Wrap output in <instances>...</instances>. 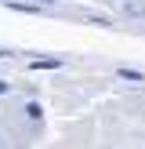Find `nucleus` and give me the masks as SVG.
Listing matches in <instances>:
<instances>
[{
  "instance_id": "6",
  "label": "nucleus",
  "mask_w": 145,
  "mask_h": 149,
  "mask_svg": "<svg viewBox=\"0 0 145 149\" xmlns=\"http://www.w3.org/2000/svg\"><path fill=\"white\" fill-rule=\"evenodd\" d=\"M40 4H44V7H51V4H58V0H40Z\"/></svg>"
},
{
  "instance_id": "5",
  "label": "nucleus",
  "mask_w": 145,
  "mask_h": 149,
  "mask_svg": "<svg viewBox=\"0 0 145 149\" xmlns=\"http://www.w3.org/2000/svg\"><path fill=\"white\" fill-rule=\"evenodd\" d=\"M0 58H11V51H4V47H0Z\"/></svg>"
},
{
  "instance_id": "1",
  "label": "nucleus",
  "mask_w": 145,
  "mask_h": 149,
  "mask_svg": "<svg viewBox=\"0 0 145 149\" xmlns=\"http://www.w3.org/2000/svg\"><path fill=\"white\" fill-rule=\"evenodd\" d=\"M29 69H62V58H33Z\"/></svg>"
},
{
  "instance_id": "2",
  "label": "nucleus",
  "mask_w": 145,
  "mask_h": 149,
  "mask_svg": "<svg viewBox=\"0 0 145 149\" xmlns=\"http://www.w3.org/2000/svg\"><path fill=\"white\" fill-rule=\"evenodd\" d=\"M116 77H120V80H134V84H142L145 73H142V69H127V65H120V69H116Z\"/></svg>"
},
{
  "instance_id": "3",
  "label": "nucleus",
  "mask_w": 145,
  "mask_h": 149,
  "mask_svg": "<svg viewBox=\"0 0 145 149\" xmlns=\"http://www.w3.org/2000/svg\"><path fill=\"white\" fill-rule=\"evenodd\" d=\"M26 116H29V120H36V124H40V120H44V109L36 106V102H29V106H26Z\"/></svg>"
},
{
  "instance_id": "4",
  "label": "nucleus",
  "mask_w": 145,
  "mask_h": 149,
  "mask_svg": "<svg viewBox=\"0 0 145 149\" xmlns=\"http://www.w3.org/2000/svg\"><path fill=\"white\" fill-rule=\"evenodd\" d=\"M0 95H7V80H0Z\"/></svg>"
}]
</instances>
